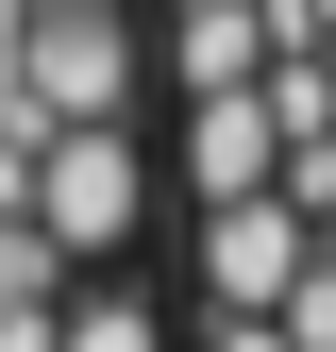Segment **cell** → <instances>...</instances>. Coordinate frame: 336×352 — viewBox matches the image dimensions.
<instances>
[{"instance_id":"obj_1","label":"cell","mask_w":336,"mask_h":352,"mask_svg":"<svg viewBox=\"0 0 336 352\" xmlns=\"http://www.w3.org/2000/svg\"><path fill=\"white\" fill-rule=\"evenodd\" d=\"M17 218L67 252V269H101V252H135V218H151V151L118 135V118H51L17 168Z\"/></svg>"},{"instance_id":"obj_2","label":"cell","mask_w":336,"mask_h":352,"mask_svg":"<svg viewBox=\"0 0 336 352\" xmlns=\"http://www.w3.org/2000/svg\"><path fill=\"white\" fill-rule=\"evenodd\" d=\"M0 67H17L34 118H118L135 101V17L118 0H17L0 17Z\"/></svg>"},{"instance_id":"obj_3","label":"cell","mask_w":336,"mask_h":352,"mask_svg":"<svg viewBox=\"0 0 336 352\" xmlns=\"http://www.w3.org/2000/svg\"><path fill=\"white\" fill-rule=\"evenodd\" d=\"M303 252H319V218L286 201V185H252V201H202V302H219V319H269Z\"/></svg>"},{"instance_id":"obj_4","label":"cell","mask_w":336,"mask_h":352,"mask_svg":"<svg viewBox=\"0 0 336 352\" xmlns=\"http://www.w3.org/2000/svg\"><path fill=\"white\" fill-rule=\"evenodd\" d=\"M269 151H286L269 67H252V84H202V101H185V201H252V185H269Z\"/></svg>"},{"instance_id":"obj_5","label":"cell","mask_w":336,"mask_h":352,"mask_svg":"<svg viewBox=\"0 0 336 352\" xmlns=\"http://www.w3.org/2000/svg\"><path fill=\"white\" fill-rule=\"evenodd\" d=\"M252 67H269V17H252V0H168V84H185V101L202 84H252Z\"/></svg>"},{"instance_id":"obj_6","label":"cell","mask_w":336,"mask_h":352,"mask_svg":"<svg viewBox=\"0 0 336 352\" xmlns=\"http://www.w3.org/2000/svg\"><path fill=\"white\" fill-rule=\"evenodd\" d=\"M51 352H168V319H151V285H84V302H51Z\"/></svg>"},{"instance_id":"obj_7","label":"cell","mask_w":336,"mask_h":352,"mask_svg":"<svg viewBox=\"0 0 336 352\" xmlns=\"http://www.w3.org/2000/svg\"><path fill=\"white\" fill-rule=\"evenodd\" d=\"M269 319H286V352H336V252H303V269H286Z\"/></svg>"},{"instance_id":"obj_8","label":"cell","mask_w":336,"mask_h":352,"mask_svg":"<svg viewBox=\"0 0 336 352\" xmlns=\"http://www.w3.org/2000/svg\"><path fill=\"white\" fill-rule=\"evenodd\" d=\"M51 269H67V252H51V235H34V218H17V201H0V285H51Z\"/></svg>"},{"instance_id":"obj_9","label":"cell","mask_w":336,"mask_h":352,"mask_svg":"<svg viewBox=\"0 0 336 352\" xmlns=\"http://www.w3.org/2000/svg\"><path fill=\"white\" fill-rule=\"evenodd\" d=\"M0 352H51V285H0Z\"/></svg>"},{"instance_id":"obj_10","label":"cell","mask_w":336,"mask_h":352,"mask_svg":"<svg viewBox=\"0 0 336 352\" xmlns=\"http://www.w3.org/2000/svg\"><path fill=\"white\" fill-rule=\"evenodd\" d=\"M202 352H286V319H219V336H202Z\"/></svg>"},{"instance_id":"obj_11","label":"cell","mask_w":336,"mask_h":352,"mask_svg":"<svg viewBox=\"0 0 336 352\" xmlns=\"http://www.w3.org/2000/svg\"><path fill=\"white\" fill-rule=\"evenodd\" d=\"M319 252H336V218H319Z\"/></svg>"},{"instance_id":"obj_12","label":"cell","mask_w":336,"mask_h":352,"mask_svg":"<svg viewBox=\"0 0 336 352\" xmlns=\"http://www.w3.org/2000/svg\"><path fill=\"white\" fill-rule=\"evenodd\" d=\"M0 17H17V0H0Z\"/></svg>"}]
</instances>
